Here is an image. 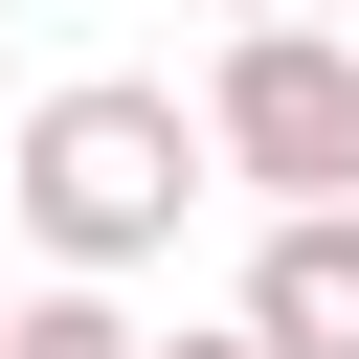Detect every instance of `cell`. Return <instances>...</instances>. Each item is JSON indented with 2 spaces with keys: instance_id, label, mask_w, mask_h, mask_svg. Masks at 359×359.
Wrapping results in <instances>:
<instances>
[{
  "instance_id": "obj_5",
  "label": "cell",
  "mask_w": 359,
  "mask_h": 359,
  "mask_svg": "<svg viewBox=\"0 0 359 359\" xmlns=\"http://www.w3.org/2000/svg\"><path fill=\"white\" fill-rule=\"evenodd\" d=\"M157 359H269V337H247V314H224V337H157Z\"/></svg>"
},
{
  "instance_id": "obj_4",
  "label": "cell",
  "mask_w": 359,
  "mask_h": 359,
  "mask_svg": "<svg viewBox=\"0 0 359 359\" xmlns=\"http://www.w3.org/2000/svg\"><path fill=\"white\" fill-rule=\"evenodd\" d=\"M0 359H157V337L112 314V269H67V292H22V337H0Z\"/></svg>"
},
{
  "instance_id": "obj_7",
  "label": "cell",
  "mask_w": 359,
  "mask_h": 359,
  "mask_svg": "<svg viewBox=\"0 0 359 359\" xmlns=\"http://www.w3.org/2000/svg\"><path fill=\"white\" fill-rule=\"evenodd\" d=\"M0 337H22V292H0Z\"/></svg>"
},
{
  "instance_id": "obj_1",
  "label": "cell",
  "mask_w": 359,
  "mask_h": 359,
  "mask_svg": "<svg viewBox=\"0 0 359 359\" xmlns=\"http://www.w3.org/2000/svg\"><path fill=\"white\" fill-rule=\"evenodd\" d=\"M0 180H22V247H45V269H157L180 202L224 180V135H202L180 90H135V67H67V90L22 112Z\"/></svg>"
},
{
  "instance_id": "obj_3",
  "label": "cell",
  "mask_w": 359,
  "mask_h": 359,
  "mask_svg": "<svg viewBox=\"0 0 359 359\" xmlns=\"http://www.w3.org/2000/svg\"><path fill=\"white\" fill-rule=\"evenodd\" d=\"M247 337H269V359H359V202H269V247H247Z\"/></svg>"
},
{
  "instance_id": "obj_2",
  "label": "cell",
  "mask_w": 359,
  "mask_h": 359,
  "mask_svg": "<svg viewBox=\"0 0 359 359\" xmlns=\"http://www.w3.org/2000/svg\"><path fill=\"white\" fill-rule=\"evenodd\" d=\"M202 135H224V180H269V202H359V45H337L314 0H292V22H224Z\"/></svg>"
},
{
  "instance_id": "obj_6",
  "label": "cell",
  "mask_w": 359,
  "mask_h": 359,
  "mask_svg": "<svg viewBox=\"0 0 359 359\" xmlns=\"http://www.w3.org/2000/svg\"><path fill=\"white\" fill-rule=\"evenodd\" d=\"M224 22H292V0H224Z\"/></svg>"
}]
</instances>
